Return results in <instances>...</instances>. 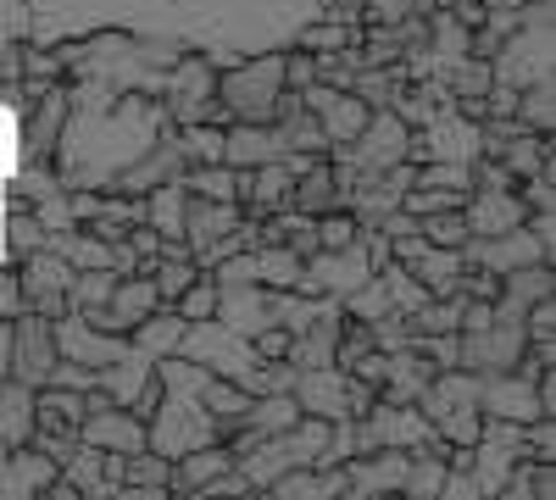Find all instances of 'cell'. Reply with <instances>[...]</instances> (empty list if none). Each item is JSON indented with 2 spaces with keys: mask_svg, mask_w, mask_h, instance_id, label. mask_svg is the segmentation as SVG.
I'll return each mask as SVG.
<instances>
[{
  "mask_svg": "<svg viewBox=\"0 0 556 500\" xmlns=\"http://www.w3.org/2000/svg\"><path fill=\"white\" fill-rule=\"evenodd\" d=\"M184 361H195V368L217 373V379H235L240 389L251 395H267L273 389V361L256 356V345L245 334H235L228 323H217V317H201V323H184L178 345H173Z\"/></svg>",
  "mask_w": 556,
  "mask_h": 500,
  "instance_id": "cell-3",
  "label": "cell"
},
{
  "mask_svg": "<svg viewBox=\"0 0 556 500\" xmlns=\"http://www.w3.org/2000/svg\"><path fill=\"white\" fill-rule=\"evenodd\" d=\"M523 201L513 190H468V201H462V217H468V240H490V234H506L523 222Z\"/></svg>",
  "mask_w": 556,
  "mask_h": 500,
  "instance_id": "cell-18",
  "label": "cell"
},
{
  "mask_svg": "<svg viewBox=\"0 0 556 500\" xmlns=\"http://www.w3.org/2000/svg\"><path fill=\"white\" fill-rule=\"evenodd\" d=\"M178 334H184V317H178L173 306H156L139 329H128V345L146 356V361H162V356L178 345Z\"/></svg>",
  "mask_w": 556,
  "mask_h": 500,
  "instance_id": "cell-24",
  "label": "cell"
},
{
  "mask_svg": "<svg viewBox=\"0 0 556 500\" xmlns=\"http://www.w3.org/2000/svg\"><path fill=\"white\" fill-rule=\"evenodd\" d=\"M17 284H23V311L39 317H62L67 311V284H73V267L67 256H56L51 245H39L17 261Z\"/></svg>",
  "mask_w": 556,
  "mask_h": 500,
  "instance_id": "cell-10",
  "label": "cell"
},
{
  "mask_svg": "<svg viewBox=\"0 0 556 500\" xmlns=\"http://www.w3.org/2000/svg\"><path fill=\"white\" fill-rule=\"evenodd\" d=\"M278 101H285V44L217 67V112H223V123H273Z\"/></svg>",
  "mask_w": 556,
  "mask_h": 500,
  "instance_id": "cell-4",
  "label": "cell"
},
{
  "mask_svg": "<svg viewBox=\"0 0 556 500\" xmlns=\"http://www.w3.org/2000/svg\"><path fill=\"white\" fill-rule=\"evenodd\" d=\"M495 44H501V56H490V78H495V84L529 89V84L556 78V62H551V44H556L551 0H529V7L518 12V23L506 28Z\"/></svg>",
  "mask_w": 556,
  "mask_h": 500,
  "instance_id": "cell-5",
  "label": "cell"
},
{
  "mask_svg": "<svg viewBox=\"0 0 556 500\" xmlns=\"http://www.w3.org/2000/svg\"><path fill=\"white\" fill-rule=\"evenodd\" d=\"M23 311V284H17V261H0V317Z\"/></svg>",
  "mask_w": 556,
  "mask_h": 500,
  "instance_id": "cell-33",
  "label": "cell"
},
{
  "mask_svg": "<svg viewBox=\"0 0 556 500\" xmlns=\"http://www.w3.org/2000/svg\"><path fill=\"white\" fill-rule=\"evenodd\" d=\"M479 412L501 418V423H534L540 412V395H534V373H479Z\"/></svg>",
  "mask_w": 556,
  "mask_h": 500,
  "instance_id": "cell-13",
  "label": "cell"
},
{
  "mask_svg": "<svg viewBox=\"0 0 556 500\" xmlns=\"http://www.w3.org/2000/svg\"><path fill=\"white\" fill-rule=\"evenodd\" d=\"M278 156H285V140H278L273 123H223V162L235 172H251Z\"/></svg>",
  "mask_w": 556,
  "mask_h": 500,
  "instance_id": "cell-19",
  "label": "cell"
},
{
  "mask_svg": "<svg viewBox=\"0 0 556 500\" xmlns=\"http://www.w3.org/2000/svg\"><path fill=\"white\" fill-rule=\"evenodd\" d=\"M301 106L323 128V145H329V151L334 145H351L356 133H362V123H367V112H374V106L356 95V89H334V84H317V78L301 89Z\"/></svg>",
  "mask_w": 556,
  "mask_h": 500,
  "instance_id": "cell-9",
  "label": "cell"
},
{
  "mask_svg": "<svg viewBox=\"0 0 556 500\" xmlns=\"http://www.w3.org/2000/svg\"><path fill=\"white\" fill-rule=\"evenodd\" d=\"M51 329H56V356L84 361V368H96V373L128 350V334H106V329H96V323H89V317H78V311L51 317Z\"/></svg>",
  "mask_w": 556,
  "mask_h": 500,
  "instance_id": "cell-12",
  "label": "cell"
},
{
  "mask_svg": "<svg viewBox=\"0 0 556 500\" xmlns=\"http://www.w3.org/2000/svg\"><path fill=\"white\" fill-rule=\"evenodd\" d=\"M217 323H228L235 334H262L267 329V284H217Z\"/></svg>",
  "mask_w": 556,
  "mask_h": 500,
  "instance_id": "cell-20",
  "label": "cell"
},
{
  "mask_svg": "<svg viewBox=\"0 0 556 500\" xmlns=\"http://www.w3.org/2000/svg\"><path fill=\"white\" fill-rule=\"evenodd\" d=\"M156 306H162V295H156V284H151V272H123L117 290L106 295V306L89 317V323L106 329V334H128V329L146 323Z\"/></svg>",
  "mask_w": 556,
  "mask_h": 500,
  "instance_id": "cell-15",
  "label": "cell"
},
{
  "mask_svg": "<svg viewBox=\"0 0 556 500\" xmlns=\"http://www.w3.org/2000/svg\"><path fill=\"white\" fill-rule=\"evenodd\" d=\"M317 7H323V12H334V7H345V0H317Z\"/></svg>",
  "mask_w": 556,
  "mask_h": 500,
  "instance_id": "cell-35",
  "label": "cell"
},
{
  "mask_svg": "<svg viewBox=\"0 0 556 500\" xmlns=\"http://www.w3.org/2000/svg\"><path fill=\"white\" fill-rule=\"evenodd\" d=\"M412 406L424 412V423H429L451 450H468V445L479 439V423H484V412H479V373H468V368H440Z\"/></svg>",
  "mask_w": 556,
  "mask_h": 500,
  "instance_id": "cell-6",
  "label": "cell"
},
{
  "mask_svg": "<svg viewBox=\"0 0 556 500\" xmlns=\"http://www.w3.org/2000/svg\"><path fill=\"white\" fill-rule=\"evenodd\" d=\"M117 279H123V272H112V267H78L73 284H67V311L96 317V311L106 306V295L117 290Z\"/></svg>",
  "mask_w": 556,
  "mask_h": 500,
  "instance_id": "cell-26",
  "label": "cell"
},
{
  "mask_svg": "<svg viewBox=\"0 0 556 500\" xmlns=\"http://www.w3.org/2000/svg\"><path fill=\"white\" fill-rule=\"evenodd\" d=\"M201 400H206V412H212L217 434L228 439V434H235V428L245 423V412H251V400H256V395H251V389H240L235 379H217V373H212V379L201 384Z\"/></svg>",
  "mask_w": 556,
  "mask_h": 500,
  "instance_id": "cell-22",
  "label": "cell"
},
{
  "mask_svg": "<svg viewBox=\"0 0 556 500\" xmlns=\"http://www.w3.org/2000/svg\"><path fill=\"white\" fill-rule=\"evenodd\" d=\"M123 495H173V462L156 450L123 457Z\"/></svg>",
  "mask_w": 556,
  "mask_h": 500,
  "instance_id": "cell-25",
  "label": "cell"
},
{
  "mask_svg": "<svg viewBox=\"0 0 556 500\" xmlns=\"http://www.w3.org/2000/svg\"><path fill=\"white\" fill-rule=\"evenodd\" d=\"M312 78H317L312 51H301V44H285V89H306Z\"/></svg>",
  "mask_w": 556,
  "mask_h": 500,
  "instance_id": "cell-32",
  "label": "cell"
},
{
  "mask_svg": "<svg viewBox=\"0 0 556 500\" xmlns=\"http://www.w3.org/2000/svg\"><path fill=\"white\" fill-rule=\"evenodd\" d=\"M34 439V389L17 379H0V445Z\"/></svg>",
  "mask_w": 556,
  "mask_h": 500,
  "instance_id": "cell-23",
  "label": "cell"
},
{
  "mask_svg": "<svg viewBox=\"0 0 556 500\" xmlns=\"http://www.w3.org/2000/svg\"><path fill=\"white\" fill-rule=\"evenodd\" d=\"M290 206L306 211V217H323V211H334L345 206V190H340V172L329 156H317L306 172H295V184H290Z\"/></svg>",
  "mask_w": 556,
  "mask_h": 500,
  "instance_id": "cell-21",
  "label": "cell"
},
{
  "mask_svg": "<svg viewBox=\"0 0 556 500\" xmlns=\"http://www.w3.org/2000/svg\"><path fill=\"white\" fill-rule=\"evenodd\" d=\"M51 368H56V329H51V317L17 311L12 317V379L39 389V384H51Z\"/></svg>",
  "mask_w": 556,
  "mask_h": 500,
  "instance_id": "cell-11",
  "label": "cell"
},
{
  "mask_svg": "<svg viewBox=\"0 0 556 500\" xmlns=\"http://www.w3.org/2000/svg\"><path fill=\"white\" fill-rule=\"evenodd\" d=\"M0 84H17V0H0Z\"/></svg>",
  "mask_w": 556,
  "mask_h": 500,
  "instance_id": "cell-30",
  "label": "cell"
},
{
  "mask_svg": "<svg viewBox=\"0 0 556 500\" xmlns=\"http://www.w3.org/2000/svg\"><path fill=\"white\" fill-rule=\"evenodd\" d=\"M184 190L195 201H240V172L228 162H201V167H184Z\"/></svg>",
  "mask_w": 556,
  "mask_h": 500,
  "instance_id": "cell-27",
  "label": "cell"
},
{
  "mask_svg": "<svg viewBox=\"0 0 556 500\" xmlns=\"http://www.w3.org/2000/svg\"><path fill=\"white\" fill-rule=\"evenodd\" d=\"M513 117H518L529 133H551V128H556V78L518 89V112H513Z\"/></svg>",
  "mask_w": 556,
  "mask_h": 500,
  "instance_id": "cell-28",
  "label": "cell"
},
{
  "mask_svg": "<svg viewBox=\"0 0 556 500\" xmlns=\"http://www.w3.org/2000/svg\"><path fill=\"white\" fill-rule=\"evenodd\" d=\"M0 379H12V317H0Z\"/></svg>",
  "mask_w": 556,
  "mask_h": 500,
  "instance_id": "cell-34",
  "label": "cell"
},
{
  "mask_svg": "<svg viewBox=\"0 0 556 500\" xmlns=\"http://www.w3.org/2000/svg\"><path fill=\"white\" fill-rule=\"evenodd\" d=\"M56 478V462L34 445H0V500H28L45 495Z\"/></svg>",
  "mask_w": 556,
  "mask_h": 500,
  "instance_id": "cell-16",
  "label": "cell"
},
{
  "mask_svg": "<svg viewBox=\"0 0 556 500\" xmlns=\"http://www.w3.org/2000/svg\"><path fill=\"white\" fill-rule=\"evenodd\" d=\"M167 128H173V117H167L162 95L73 78L67 84V117H62L51 162H56L67 190H112Z\"/></svg>",
  "mask_w": 556,
  "mask_h": 500,
  "instance_id": "cell-2",
  "label": "cell"
},
{
  "mask_svg": "<svg viewBox=\"0 0 556 500\" xmlns=\"http://www.w3.org/2000/svg\"><path fill=\"white\" fill-rule=\"evenodd\" d=\"M51 384L89 395V389H96V368H84V361H67V356H56V368H51Z\"/></svg>",
  "mask_w": 556,
  "mask_h": 500,
  "instance_id": "cell-31",
  "label": "cell"
},
{
  "mask_svg": "<svg viewBox=\"0 0 556 500\" xmlns=\"http://www.w3.org/2000/svg\"><path fill=\"white\" fill-rule=\"evenodd\" d=\"M162 106H167L173 128H184V123H223V112H217V67L201 51H184L167 67V78H162Z\"/></svg>",
  "mask_w": 556,
  "mask_h": 500,
  "instance_id": "cell-7",
  "label": "cell"
},
{
  "mask_svg": "<svg viewBox=\"0 0 556 500\" xmlns=\"http://www.w3.org/2000/svg\"><path fill=\"white\" fill-rule=\"evenodd\" d=\"M367 272H374V251H367V240H362V229H356V240L351 245H340V251H312L306 261H301V284L295 290H306V295H323V300H345Z\"/></svg>",
  "mask_w": 556,
  "mask_h": 500,
  "instance_id": "cell-8",
  "label": "cell"
},
{
  "mask_svg": "<svg viewBox=\"0 0 556 500\" xmlns=\"http://www.w3.org/2000/svg\"><path fill=\"white\" fill-rule=\"evenodd\" d=\"M340 329H345V311L340 300H323V311L312 317V323L290 339L285 361L301 373V368H334V345H340Z\"/></svg>",
  "mask_w": 556,
  "mask_h": 500,
  "instance_id": "cell-17",
  "label": "cell"
},
{
  "mask_svg": "<svg viewBox=\"0 0 556 500\" xmlns=\"http://www.w3.org/2000/svg\"><path fill=\"white\" fill-rule=\"evenodd\" d=\"M290 395L306 418H323V423L351 418V373L345 368H301Z\"/></svg>",
  "mask_w": 556,
  "mask_h": 500,
  "instance_id": "cell-14",
  "label": "cell"
},
{
  "mask_svg": "<svg viewBox=\"0 0 556 500\" xmlns=\"http://www.w3.org/2000/svg\"><path fill=\"white\" fill-rule=\"evenodd\" d=\"M173 311L184 317V323H201V317H217V279H212V267L195 272L190 284H184V295L173 300Z\"/></svg>",
  "mask_w": 556,
  "mask_h": 500,
  "instance_id": "cell-29",
  "label": "cell"
},
{
  "mask_svg": "<svg viewBox=\"0 0 556 500\" xmlns=\"http://www.w3.org/2000/svg\"><path fill=\"white\" fill-rule=\"evenodd\" d=\"M317 12V0H17V39L62 44L112 28L134 39H173L201 51L212 67H228L290 44Z\"/></svg>",
  "mask_w": 556,
  "mask_h": 500,
  "instance_id": "cell-1",
  "label": "cell"
}]
</instances>
